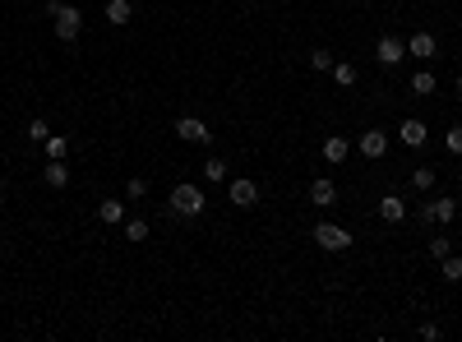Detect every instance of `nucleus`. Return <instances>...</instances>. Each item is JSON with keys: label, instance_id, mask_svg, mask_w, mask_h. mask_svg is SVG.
<instances>
[{"label": "nucleus", "instance_id": "f3484780", "mask_svg": "<svg viewBox=\"0 0 462 342\" xmlns=\"http://www.w3.org/2000/svg\"><path fill=\"white\" fill-rule=\"evenodd\" d=\"M65 153H70V139H65V134H46V157L65 162Z\"/></svg>", "mask_w": 462, "mask_h": 342}, {"label": "nucleus", "instance_id": "c756f323", "mask_svg": "<svg viewBox=\"0 0 462 342\" xmlns=\"http://www.w3.org/2000/svg\"><path fill=\"white\" fill-rule=\"evenodd\" d=\"M453 88H458V97H462V74H458V83H453Z\"/></svg>", "mask_w": 462, "mask_h": 342}, {"label": "nucleus", "instance_id": "f8f14e48", "mask_svg": "<svg viewBox=\"0 0 462 342\" xmlns=\"http://www.w3.org/2000/svg\"><path fill=\"white\" fill-rule=\"evenodd\" d=\"M130 19H134L130 0H107V23H111V28H125Z\"/></svg>", "mask_w": 462, "mask_h": 342}, {"label": "nucleus", "instance_id": "f257e3e1", "mask_svg": "<svg viewBox=\"0 0 462 342\" xmlns=\"http://www.w3.org/2000/svg\"><path fill=\"white\" fill-rule=\"evenodd\" d=\"M203 190L199 185H190V181H181V185L171 190V213H176V218H199L203 213Z\"/></svg>", "mask_w": 462, "mask_h": 342}, {"label": "nucleus", "instance_id": "a211bd4d", "mask_svg": "<svg viewBox=\"0 0 462 342\" xmlns=\"http://www.w3.org/2000/svg\"><path fill=\"white\" fill-rule=\"evenodd\" d=\"M412 190H416V194L434 190V171H430V167H416V171H412Z\"/></svg>", "mask_w": 462, "mask_h": 342}, {"label": "nucleus", "instance_id": "9b49d317", "mask_svg": "<svg viewBox=\"0 0 462 342\" xmlns=\"http://www.w3.org/2000/svg\"><path fill=\"white\" fill-rule=\"evenodd\" d=\"M425 134H430V130H425V121H402L398 125V139L407 143V148H421V143H425Z\"/></svg>", "mask_w": 462, "mask_h": 342}, {"label": "nucleus", "instance_id": "393cba45", "mask_svg": "<svg viewBox=\"0 0 462 342\" xmlns=\"http://www.w3.org/2000/svg\"><path fill=\"white\" fill-rule=\"evenodd\" d=\"M46 134H51V130H46V121H28V139L32 143H46Z\"/></svg>", "mask_w": 462, "mask_h": 342}, {"label": "nucleus", "instance_id": "6e6552de", "mask_svg": "<svg viewBox=\"0 0 462 342\" xmlns=\"http://www.w3.org/2000/svg\"><path fill=\"white\" fill-rule=\"evenodd\" d=\"M361 153H365L370 162H379V157L388 153V134L384 130H365V134H361Z\"/></svg>", "mask_w": 462, "mask_h": 342}, {"label": "nucleus", "instance_id": "1a4fd4ad", "mask_svg": "<svg viewBox=\"0 0 462 342\" xmlns=\"http://www.w3.org/2000/svg\"><path fill=\"white\" fill-rule=\"evenodd\" d=\"M379 218H384L388 227H398V222L407 218V203H402V194H384V199H379Z\"/></svg>", "mask_w": 462, "mask_h": 342}, {"label": "nucleus", "instance_id": "7ed1b4c3", "mask_svg": "<svg viewBox=\"0 0 462 342\" xmlns=\"http://www.w3.org/2000/svg\"><path fill=\"white\" fill-rule=\"evenodd\" d=\"M79 32H83V10L61 5V14H56V37H61V42H74Z\"/></svg>", "mask_w": 462, "mask_h": 342}, {"label": "nucleus", "instance_id": "dca6fc26", "mask_svg": "<svg viewBox=\"0 0 462 342\" xmlns=\"http://www.w3.org/2000/svg\"><path fill=\"white\" fill-rule=\"evenodd\" d=\"M434 88H439V83H434V74H430V70H421V74L412 79V93H416V97H430Z\"/></svg>", "mask_w": 462, "mask_h": 342}, {"label": "nucleus", "instance_id": "2eb2a0df", "mask_svg": "<svg viewBox=\"0 0 462 342\" xmlns=\"http://www.w3.org/2000/svg\"><path fill=\"white\" fill-rule=\"evenodd\" d=\"M347 153H352V143L342 139V134H333V139H323V162H342Z\"/></svg>", "mask_w": 462, "mask_h": 342}, {"label": "nucleus", "instance_id": "5701e85b", "mask_svg": "<svg viewBox=\"0 0 462 342\" xmlns=\"http://www.w3.org/2000/svg\"><path fill=\"white\" fill-rule=\"evenodd\" d=\"M444 148L453 157H462V125H448V134H444Z\"/></svg>", "mask_w": 462, "mask_h": 342}, {"label": "nucleus", "instance_id": "ddd939ff", "mask_svg": "<svg viewBox=\"0 0 462 342\" xmlns=\"http://www.w3.org/2000/svg\"><path fill=\"white\" fill-rule=\"evenodd\" d=\"M97 218L107 222V227H121V218H125V199H102V203H97Z\"/></svg>", "mask_w": 462, "mask_h": 342}, {"label": "nucleus", "instance_id": "4468645a", "mask_svg": "<svg viewBox=\"0 0 462 342\" xmlns=\"http://www.w3.org/2000/svg\"><path fill=\"white\" fill-rule=\"evenodd\" d=\"M42 176H46V185H51V190H65V185H70V167H65V162H56V157L46 162Z\"/></svg>", "mask_w": 462, "mask_h": 342}, {"label": "nucleus", "instance_id": "cd10ccee", "mask_svg": "<svg viewBox=\"0 0 462 342\" xmlns=\"http://www.w3.org/2000/svg\"><path fill=\"white\" fill-rule=\"evenodd\" d=\"M430 254H434V259H444V254H453V245H448V236H434V241H430Z\"/></svg>", "mask_w": 462, "mask_h": 342}, {"label": "nucleus", "instance_id": "423d86ee", "mask_svg": "<svg viewBox=\"0 0 462 342\" xmlns=\"http://www.w3.org/2000/svg\"><path fill=\"white\" fill-rule=\"evenodd\" d=\"M231 203H236V208H254V203H259V185L245 181V176H241V181H231Z\"/></svg>", "mask_w": 462, "mask_h": 342}, {"label": "nucleus", "instance_id": "0eeeda50", "mask_svg": "<svg viewBox=\"0 0 462 342\" xmlns=\"http://www.w3.org/2000/svg\"><path fill=\"white\" fill-rule=\"evenodd\" d=\"M310 203H314V208H333V203H338V185H333L328 176H319V181L310 185Z\"/></svg>", "mask_w": 462, "mask_h": 342}, {"label": "nucleus", "instance_id": "9d476101", "mask_svg": "<svg viewBox=\"0 0 462 342\" xmlns=\"http://www.w3.org/2000/svg\"><path fill=\"white\" fill-rule=\"evenodd\" d=\"M374 56H379V65H398L402 56H407V42H398V37H379V51H374Z\"/></svg>", "mask_w": 462, "mask_h": 342}, {"label": "nucleus", "instance_id": "c85d7f7f", "mask_svg": "<svg viewBox=\"0 0 462 342\" xmlns=\"http://www.w3.org/2000/svg\"><path fill=\"white\" fill-rule=\"evenodd\" d=\"M421 338H425V342H439L444 333H439V324H421Z\"/></svg>", "mask_w": 462, "mask_h": 342}, {"label": "nucleus", "instance_id": "bb28decb", "mask_svg": "<svg viewBox=\"0 0 462 342\" xmlns=\"http://www.w3.org/2000/svg\"><path fill=\"white\" fill-rule=\"evenodd\" d=\"M125 194H130V199H143V194H148V181H143V176H134V181L125 185Z\"/></svg>", "mask_w": 462, "mask_h": 342}, {"label": "nucleus", "instance_id": "aec40b11", "mask_svg": "<svg viewBox=\"0 0 462 342\" xmlns=\"http://www.w3.org/2000/svg\"><path fill=\"white\" fill-rule=\"evenodd\" d=\"M125 241H134V245H139V241H148V222L130 218V222H125Z\"/></svg>", "mask_w": 462, "mask_h": 342}, {"label": "nucleus", "instance_id": "20e7f679", "mask_svg": "<svg viewBox=\"0 0 462 342\" xmlns=\"http://www.w3.org/2000/svg\"><path fill=\"white\" fill-rule=\"evenodd\" d=\"M176 139H185V143H208V139H213V130H208L203 121H194V116H181V121H176Z\"/></svg>", "mask_w": 462, "mask_h": 342}, {"label": "nucleus", "instance_id": "412c9836", "mask_svg": "<svg viewBox=\"0 0 462 342\" xmlns=\"http://www.w3.org/2000/svg\"><path fill=\"white\" fill-rule=\"evenodd\" d=\"M439 273H444V282H462V259L458 254H444V268H439Z\"/></svg>", "mask_w": 462, "mask_h": 342}, {"label": "nucleus", "instance_id": "4be33fe9", "mask_svg": "<svg viewBox=\"0 0 462 342\" xmlns=\"http://www.w3.org/2000/svg\"><path fill=\"white\" fill-rule=\"evenodd\" d=\"M430 208H434V222H453V213H458V203L453 199H434Z\"/></svg>", "mask_w": 462, "mask_h": 342}, {"label": "nucleus", "instance_id": "f03ea898", "mask_svg": "<svg viewBox=\"0 0 462 342\" xmlns=\"http://www.w3.org/2000/svg\"><path fill=\"white\" fill-rule=\"evenodd\" d=\"M314 241H319V250H333V254L352 250V232H347L342 222H319V227H314Z\"/></svg>", "mask_w": 462, "mask_h": 342}, {"label": "nucleus", "instance_id": "b1692460", "mask_svg": "<svg viewBox=\"0 0 462 342\" xmlns=\"http://www.w3.org/2000/svg\"><path fill=\"white\" fill-rule=\"evenodd\" d=\"M203 176H208V181H227V162H222V157H208V162H203Z\"/></svg>", "mask_w": 462, "mask_h": 342}, {"label": "nucleus", "instance_id": "6ab92c4d", "mask_svg": "<svg viewBox=\"0 0 462 342\" xmlns=\"http://www.w3.org/2000/svg\"><path fill=\"white\" fill-rule=\"evenodd\" d=\"M333 79H338V88H352V83H356V65L333 61Z\"/></svg>", "mask_w": 462, "mask_h": 342}, {"label": "nucleus", "instance_id": "39448f33", "mask_svg": "<svg viewBox=\"0 0 462 342\" xmlns=\"http://www.w3.org/2000/svg\"><path fill=\"white\" fill-rule=\"evenodd\" d=\"M434 51H439V42H434V32L416 28L412 37H407V56H416V61H430Z\"/></svg>", "mask_w": 462, "mask_h": 342}, {"label": "nucleus", "instance_id": "a878e982", "mask_svg": "<svg viewBox=\"0 0 462 342\" xmlns=\"http://www.w3.org/2000/svg\"><path fill=\"white\" fill-rule=\"evenodd\" d=\"M310 65L314 70H333V51H310Z\"/></svg>", "mask_w": 462, "mask_h": 342}]
</instances>
